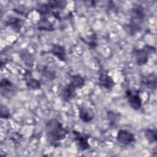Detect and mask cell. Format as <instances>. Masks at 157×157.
<instances>
[{"instance_id": "13", "label": "cell", "mask_w": 157, "mask_h": 157, "mask_svg": "<svg viewBox=\"0 0 157 157\" xmlns=\"http://www.w3.org/2000/svg\"><path fill=\"white\" fill-rule=\"evenodd\" d=\"M50 52L61 61L66 60V53L63 46L59 44L53 45Z\"/></svg>"}, {"instance_id": "16", "label": "cell", "mask_w": 157, "mask_h": 157, "mask_svg": "<svg viewBox=\"0 0 157 157\" xmlns=\"http://www.w3.org/2000/svg\"><path fill=\"white\" fill-rule=\"evenodd\" d=\"M144 136L148 143L152 144L156 142L157 140L156 130L155 129L147 128L144 131Z\"/></svg>"}, {"instance_id": "1", "label": "cell", "mask_w": 157, "mask_h": 157, "mask_svg": "<svg viewBox=\"0 0 157 157\" xmlns=\"http://www.w3.org/2000/svg\"><path fill=\"white\" fill-rule=\"evenodd\" d=\"M45 132L47 139L50 143H57L66 138L69 130L57 119L52 118L45 123Z\"/></svg>"}, {"instance_id": "9", "label": "cell", "mask_w": 157, "mask_h": 157, "mask_svg": "<svg viewBox=\"0 0 157 157\" xmlns=\"http://www.w3.org/2000/svg\"><path fill=\"white\" fill-rule=\"evenodd\" d=\"M78 117L83 122L90 123L94 119V114L90 109L82 106L78 108Z\"/></svg>"}, {"instance_id": "4", "label": "cell", "mask_w": 157, "mask_h": 157, "mask_svg": "<svg viewBox=\"0 0 157 157\" xmlns=\"http://www.w3.org/2000/svg\"><path fill=\"white\" fill-rule=\"evenodd\" d=\"M152 47L147 45L141 49H137L134 51V55L136 64L138 66H144L148 61L149 52Z\"/></svg>"}, {"instance_id": "20", "label": "cell", "mask_w": 157, "mask_h": 157, "mask_svg": "<svg viewBox=\"0 0 157 157\" xmlns=\"http://www.w3.org/2000/svg\"><path fill=\"white\" fill-rule=\"evenodd\" d=\"M10 117V112L9 109L2 104L1 105V118L2 119H9Z\"/></svg>"}, {"instance_id": "3", "label": "cell", "mask_w": 157, "mask_h": 157, "mask_svg": "<svg viewBox=\"0 0 157 157\" xmlns=\"http://www.w3.org/2000/svg\"><path fill=\"white\" fill-rule=\"evenodd\" d=\"M72 134L74 135V141L80 151H85L90 148V145L88 143V139L90 138V136L88 134L81 133L75 130L72 131Z\"/></svg>"}, {"instance_id": "2", "label": "cell", "mask_w": 157, "mask_h": 157, "mask_svg": "<svg viewBox=\"0 0 157 157\" xmlns=\"http://www.w3.org/2000/svg\"><path fill=\"white\" fill-rule=\"evenodd\" d=\"M144 18L145 12L142 6L137 5L132 8L129 23V28L131 34H136L141 30Z\"/></svg>"}, {"instance_id": "7", "label": "cell", "mask_w": 157, "mask_h": 157, "mask_svg": "<svg viewBox=\"0 0 157 157\" xmlns=\"http://www.w3.org/2000/svg\"><path fill=\"white\" fill-rule=\"evenodd\" d=\"M98 84L101 87L106 90H111L114 86L115 82L112 77L107 74V72L103 70L99 74Z\"/></svg>"}, {"instance_id": "14", "label": "cell", "mask_w": 157, "mask_h": 157, "mask_svg": "<svg viewBox=\"0 0 157 157\" xmlns=\"http://www.w3.org/2000/svg\"><path fill=\"white\" fill-rule=\"evenodd\" d=\"M76 90L82 88L85 84V80L80 75H74L71 78L70 83Z\"/></svg>"}, {"instance_id": "18", "label": "cell", "mask_w": 157, "mask_h": 157, "mask_svg": "<svg viewBox=\"0 0 157 157\" xmlns=\"http://www.w3.org/2000/svg\"><path fill=\"white\" fill-rule=\"evenodd\" d=\"M107 117L109 120L110 125L112 126H115L118 123L119 120L120 118V114L112 110L107 111Z\"/></svg>"}, {"instance_id": "15", "label": "cell", "mask_w": 157, "mask_h": 157, "mask_svg": "<svg viewBox=\"0 0 157 157\" xmlns=\"http://www.w3.org/2000/svg\"><path fill=\"white\" fill-rule=\"evenodd\" d=\"M6 24L11 26L14 30L19 31L23 25V20L19 18L11 17L7 20Z\"/></svg>"}, {"instance_id": "12", "label": "cell", "mask_w": 157, "mask_h": 157, "mask_svg": "<svg viewBox=\"0 0 157 157\" xmlns=\"http://www.w3.org/2000/svg\"><path fill=\"white\" fill-rule=\"evenodd\" d=\"M61 96L64 101L69 102L76 96V89L71 83H69L63 89Z\"/></svg>"}, {"instance_id": "8", "label": "cell", "mask_w": 157, "mask_h": 157, "mask_svg": "<svg viewBox=\"0 0 157 157\" xmlns=\"http://www.w3.org/2000/svg\"><path fill=\"white\" fill-rule=\"evenodd\" d=\"M15 85L8 78H4L1 81V93L4 96H10L15 92Z\"/></svg>"}, {"instance_id": "5", "label": "cell", "mask_w": 157, "mask_h": 157, "mask_svg": "<svg viewBox=\"0 0 157 157\" xmlns=\"http://www.w3.org/2000/svg\"><path fill=\"white\" fill-rule=\"evenodd\" d=\"M126 96L129 105L132 109L137 110L141 107L142 101L137 91L127 90L126 91Z\"/></svg>"}, {"instance_id": "19", "label": "cell", "mask_w": 157, "mask_h": 157, "mask_svg": "<svg viewBox=\"0 0 157 157\" xmlns=\"http://www.w3.org/2000/svg\"><path fill=\"white\" fill-rule=\"evenodd\" d=\"M42 75L43 76V77L48 81H52L53 80L55 79V78L56 77V74L54 72V71H51L48 69H43L42 72Z\"/></svg>"}, {"instance_id": "17", "label": "cell", "mask_w": 157, "mask_h": 157, "mask_svg": "<svg viewBox=\"0 0 157 157\" xmlns=\"http://www.w3.org/2000/svg\"><path fill=\"white\" fill-rule=\"evenodd\" d=\"M37 29L42 31H51L53 30V25L45 18H42L37 25Z\"/></svg>"}, {"instance_id": "11", "label": "cell", "mask_w": 157, "mask_h": 157, "mask_svg": "<svg viewBox=\"0 0 157 157\" xmlns=\"http://www.w3.org/2000/svg\"><path fill=\"white\" fill-rule=\"evenodd\" d=\"M141 83L142 85L150 90H155L156 87V76L155 74L151 73L144 75L141 78Z\"/></svg>"}, {"instance_id": "21", "label": "cell", "mask_w": 157, "mask_h": 157, "mask_svg": "<svg viewBox=\"0 0 157 157\" xmlns=\"http://www.w3.org/2000/svg\"><path fill=\"white\" fill-rule=\"evenodd\" d=\"M22 139V136L17 132H13L10 136V139L13 142H18Z\"/></svg>"}, {"instance_id": "6", "label": "cell", "mask_w": 157, "mask_h": 157, "mask_svg": "<svg viewBox=\"0 0 157 157\" xmlns=\"http://www.w3.org/2000/svg\"><path fill=\"white\" fill-rule=\"evenodd\" d=\"M117 140L121 144L128 145L134 142L136 137L131 132L126 129H120L117 134Z\"/></svg>"}, {"instance_id": "10", "label": "cell", "mask_w": 157, "mask_h": 157, "mask_svg": "<svg viewBox=\"0 0 157 157\" xmlns=\"http://www.w3.org/2000/svg\"><path fill=\"white\" fill-rule=\"evenodd\" d=\"M24 78L26 82V85L28 89L36 90L41 88V84L40 82L38 80L33 77L31 72L30 71H28L26 72Z\"/></svg>"}]
</instances>
